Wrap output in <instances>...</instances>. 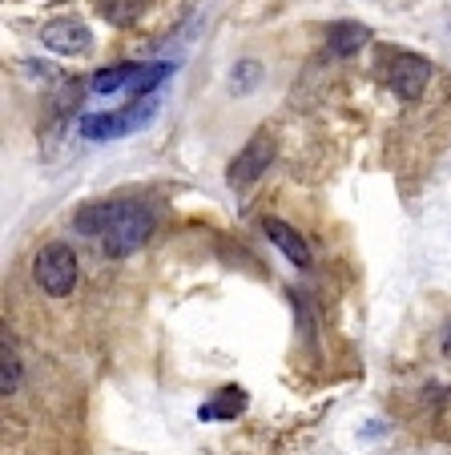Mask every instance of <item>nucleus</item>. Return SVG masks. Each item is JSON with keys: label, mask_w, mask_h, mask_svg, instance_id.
<instances>
[{"label": "nucleus", "mask_w": 451, "mask_h": 455, "mask_svg": "<svg viewBox=\"0 0 451 455\" xmlns=\"http://www.w3.org/2000/svg\"><path fill=\"white\" fill-rule=\"evenodd\" d=\"M145 9H149V0H97V12H101L109 25H117V28L141 20Z\"/></svg>", "instance_id": "11"}, {"label": "nucleus", "mask_w": 451, "mask_h": 455, "mask_svg": "<svg viewBox=\"0 0 451 455\" xmlns=\"http://www.w3.org/2000/svg\"><path fill=\"white\" fill-rule=\"evenodd\" d=\"M17 387H20V359L9 347V339H4V347H0V391H4V399L17 395Z\"/></svg>", "instance_id": "12"}, {"label": "nucleus", "mask_w": 451, "mask_h": 455, "mask_svg": "<svg viewBox=\"0 0 451 455\" xmlns=\"http://www.w3.org/2000/svg\"><path fill=\"white\" fill-rule=\"evenodd\" d=\"M366 41H371V28L358 25V20H334L331 25V52L334 57H355Z\"/></svg>", "instance_id": "9"}, {"label": "nucleus", "mask_w": 451, "mask_h": 455, "mask_svg": "<svg viewBox=\"0 0 451 455\" xmlns=\"http://www.w3.org/2000/svg\"><path fill=\"white\" fill-rule=\"evenodd\" d=\"M157 117V97H145L141 105H125V109H109V113H81L77 129L81 138L89 141H117L125 138V133H133V129L149 125V121Z\"/></svg>", "instance_id": "3"}, {"label": "nucleus", "mask_w": 451, "mask_h": 455, "mask_svg": "<svg viewBox=\"0 0 451 455\" xmlns=\"http://www.w3.org/2000/svg\"><path fill=\"white\" fill-rule=\"evenodd\" d=\"M173 73V65H165V60H145V65H137V60H129V65H113V69H101L93 73V81H89V89H93L97 97H109V93H121V89H129L133 97H149L157 85H165Z\"/></svg>", "instance_id": "2"}, {"label": "nucleus", "mask_w": 451, "mask_h": 455, "mask_svg": "<svg viewBox=\"0 0 451 455\" xmlns=\"http://www.w3.org/2000/svg\"><path fill=\"white\" fill-rule=\"evenodd\" d=\"M443 355H447V359H451V331H447V335H443Z\"/></svg>", "instance_id": "14"}, {"label": "nucleus", "mask_w": 451, "mask_h": 455, "mask_svg": "<svg viewBox=\"0 0 451 455\" xmlns=\"http://www.w3.org/2000/svg\"><path fill=\"white\" fill-rule=\"evenodd\" d=\"M41 44L49 52H60V57H85L93 49V33L77 17H57L41 28Z\"/></svg>", "instance_id": "7"}, {"label": "nucleus", "mask_w": 451, "mask_h": 455, "mask_svg": "<svg viewBox=\"0 0 451 455\" xmlns=\"http://www.w3.org/2000/svg\"><path fill=\"white\" fill-rule=\"evenodd\" d=\"M270 162H274V138L266 133V129H258L254 138L242 146V154L230 162V173H226V181H230L234 189H242V186H250V181L262 178Z\"/></svg>", "instance_id": "6"}, {"label": "nucleus", "mask_w": 451, "mask_h": 455, "mask_svg": "<svg viewBox=\"0 0 451 455\" xmlns=\"http://www.w3.org/2000/svg\"><path fill=\"white\" fill-rule=\"evenodd\" d=\"M431 81V60L419 57V52H407V49H395L387 57V85L395 89V97L403 101H419Z\"/></svg>", "instance_id": "5"}, {"label": "nucleus", "mask_w": 451, "mask_h": 455, "mask_svg": "<svg viewBox=\"0 0 451 455\" xmlns=\"http://www.w3.org/2000/svg\"><path fill=\"white\" fill-rule=\"evenodd\" d=\"M77 230L101 242L109 258H125L154 234V210L141 202H93L77 214Z\"/></svg>", "instance_id": "1"}, {"label": "nucleus", "mask_w": 451, "mask_h": 455, "mask_svg": "<svg viewBox=\"0 0 451 455\" xmlns=\"http://www.w3.org/2000/svg\"><path fill=\"white\" fill-rule=\"evenodd\" d=\"M262 234L290 258V262H294V267H310V246L294 226H286L282 218H262Z\"/></svg>", "instance_id": "8"}, {"label": "nucleus", "mask_w": 451, "mask_h": 455, "mask_svg": "<svg viewBox=\"0 0 451 455\" xmlns=\"http://www.w3.org/2000/svg\"><path fill=\"white\" fill-rule=\"evenodd\" d=\"M238 77H234V93H246V89H254L258 81H262V73H258V60H238Z\"/></svg>", "instance_id": "13"}, {"label": "nucleus", "mask_w": 451, "mask_h": 455, "mask_svg": "<svg viewBox=\"0 0 451 455\" xmlns=\"http://www.w3.org/2000/svg\"><path fill=\"white\" fill-rule=\"evenodd\" d=\"M33 278L49 299L73 294V286H77V278H81V262H77V254H73V246H65V242L41 246V254L33 258Z\"/></svg>", "instance_id": "4"}, {"label": "nucleus", "mask_w": 451, "mask_h": 455, "mask_svg": "<svg viewBox=\"0 0 451 455\" xmlns=\"http://www.w3.org/2000/svg\"><path fill=\"white\" fill-rule=\"evenodd\" d=\"M242 407H246V391H238V387H226V391H218V395H213L210 403L197 411V419H234Z\"/></svg>", "instance_id": "10"}]
</instances>
